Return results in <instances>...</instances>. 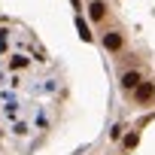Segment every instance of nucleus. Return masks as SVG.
Listing matches in <instances>:
<instances>
[{
	"instance_id": "f257e3e1",
	"label": "nucleus",
	"mask_w": 155,
	"mask_h": 155,
	"mask_svg": "<svg viewBox=\"0 0 155 155\" xmlns=\"http://www.w3.org/2000/svg\"><path fill=\"white\" fill-rule=\"evenodd\" d=\"M67 104L64 64L21 9L0 0V155H34Z\"/></svg>"
},
{
	"instance_id": "f03ea898",
	"label": "nucleus",
	"mask_w": 155,
	"mask_h": 155,
	"mask_svg": "<svg viewBox=\"0 0 155 155\" xmlns=\"http://www.w3.org/2000/svg\"><path fill=\"white\" fill-rule=\"evenodd\" d=\"M85 15L125 97L155 107V0H85Z\"/></svg>"
}]
</instances>
